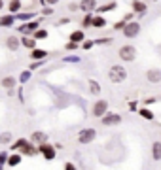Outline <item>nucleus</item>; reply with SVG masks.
<instances>
[{
	"label": "nucleus",
	"mask_w": 161,
	"mask_h": 170,
	"mask_svg": "<svg viewBox=\"0 0 161 170\" xmlns=\"http://www.w3.org/2000/svg\"><path fill=\"white\" fill-rule=\"evenodd\" d=\"M108 77H110L112 83H121V81L127 80V70H125V66H121V65H114L108 70Z\"/></svg>",
	"instance_id": "f257e3e1"
},
{
	"label": "nucleus",
	"mask_w": 161,
	"mask_h": 170,
	"mask_svg": "<svg viewBox=\"0 0 161 170\" xmlns=\"http://www.w3.org/2000/svg\"><path fill=\"white\" fill-rule=\"evenodd\" d=\"M123 30V36L125 38H137L138 36V32H140V23H138V21H127V23H125V27L121 28Z\"/></svg>",
	"instance_id": "f03ea898"
},
{
	"label": "nucleus",
	"mask_w": 161,
	"mask_h": 170,
	"mask_svg": "<svg viewBox=\"0 0 161 170\" xmlns=\"http://www.w3.org/2000/svg\"><path fill=\"white\" fill-rule=\"evenodd\" d=\"M120 59L121 61H125V62H131V61H135L137 59V47L135 46H131V44H127V46H121V49H120Z\"/></svg>",
	"instance_id": "7ed1b4c3"
},
{
	"label": "nucleus",
	"mask_w": 161,
	"mask_h": 170,
	"mask_svg": "<svg viewBox=\"0 0 161 170\" xmlns=\"http://www.w3.org/2000/svg\"><path fill=\"white\" fill-rule=\"evenodd\" d=\"M101 119H102V125H106V127H114V125L121 123V115L120 113H112V112H106Z\"/></svg>",
	"instance_id": "20e7f679"
},
{
	"label": "nucleus",
	"mask_w": 161,
	"mask_h": 170,
	"mask_svg": "<svg viewBox=\"0 0 161 170\" xmlns=\"http://www.w3.org/2000/svg\"><path fill=\"white\" fill-rule=\"evenodd\" d=\"M106 112H108V102L106 100H102V98H101V100H97L93 104V115L95 117H102Z\"/></svg>",
	"instance_id": "39448f33"
},
{
	"label": "nucleus",
	"mask_w": 161,
	"mask_h": 170,
	"mask_svg": "<svg viewBox=\"0 0 161 170\" xmlns=\"http://www.w3.org/2000/svg\"><path fill=\"white\" fill-rule=\"evenodd\" d=\"M95 136H97V131H95V129H83V131L80 132L78 140L82 142V144H89V142L95 140Z\"/></svg>",
	"instance_id": "423d86ee"
},
{
	"label": "nucleus",
	"mask_w": 161,
	"mask_h": 170,
	"mask_svg": "<svg viewBox=\"0 0 161 170\" xmlns=\"http://www.w3.org/2000/svg\"><path fill=\"white\" fill-rule=\"evenodd\" d=\"M40 151H42V155H44V159H47V161L55 159V147L51 144H47V142H42L40 144Z\"/></svg>",
	"instance_id": "0eeeda50"
},
{
	"label": "nucleus",
	"mask_w": 161,
	"mask_h": 170,
	"mask_svg": "<svg viewBox=\"0 0 161 170\" xmlns=\"http://www.w3.org/2000/svg\"><path fill=\"white\" fill-rule=\"evenodd\" d=\"M131 6H133V13H135V15H142V13H146V8H148L142 0H133Z\"/></svg>",
	"instance_id": "6e6552de"
},
{
	"label": "nucleus",
	"mask_w": 161,
	"mask_h": 170,
	"mask_svg": "<svg viewBox=\"0 0 161 170\" xmlns=\"http://www.w3.org/2000/svg\"><path fill=\"white\" fill-rule=\"evenodd\" d=\"M146 77H148V81H152V83H159L161 81V70L159 68H152V70L146 72Z\"/></svg>",
	"instance_id": "1a4fd4ad"
},
{
	"label": "nucleus",
	"mask_w": 161,
	"mask_h": 170,
	"mask_svg": "<svg viewBox=\"0 0 161 170\" xmlns=\"http://www.w3.org/2000/svg\"><path fill=\"white\" fill-rule=\"evenodd\" d=\"M78 6H80V10H82V11L89 13V11H93V10L97 8V0H82Z\"/></svg>",
	"instance_id": "9d476101"
},
{
	"label": "nucleus",
	"mask_w": 161,
	"mask_h": 170,
	"mask_svg": "<svg viewBox=\"0 0 161 170\" xmlns=\"http://www.w3.org/2000/svg\"><path fill=\"white\" fill-rule=\"evenodd\" d=\"M137 113H138L140 117L148 119V121H153V117H156V115H153V112L148 108V106H144V108H138V110H137Z\"/></svg>",
	"instance_id": "9b49d317"
},
{
	"label": "nucleus",
	"mask_w": 161,
	"mask_h": 170,
	"mask_svg": "<svg viewBox=\"0 0 161 170\" xmlns=\"http://www.w3.org/2000/svg\"><path fill=\"white\" fill-rule=\"evenodd\" d=\"M91 27L104 28V27H106V19H104L102 15H93V19H91Z\"/></svg>",
	"instance_id": "f8f14e48"
},
{
	"label": "nucleus",
	"mask_w": 161,
	"mask_h": 170,
	"mask_svg": "<svg viewBox=\"0 0 161 170\" xmlns=\"http://www.w3.org/2000/svg\"><path fill=\"white\" fill-rule=\"evenodd\" d=\"M152 157L153 161H161V142H153L152 144Z\"/></svg>",
	"instance_id": "ddd939ff"
},
{
	"label": "nucleus",
	"mask_w": 161,
	"mask_h": 170,
	"mask_svg": "<svg viewBox=\"0 0 161 170\" xmlns=\"http://www.w3.org/2000/svg\"><path fill=\"white\" fill-rule=\"evenodd\" d=\"M85 40V34H83V30H74L70 34V42H76V44H80V42Z\"/></svg>",
	"instance_id": "4468645a"
},
{
	"label": "nucleus",
	"mask_w": 161,
	"mask_h": 170,
	"mask_svg": "<svg viewBox=\"0 0 161 170\" xmlns=\"http://www.w3.org/2000/svg\"><path fill=\"white\" fill-rule=\"evenodd\" d=\"M116 2H108V4H104V6H99V8H95V10H99V13H104V11H112V10H116Z\"/></svg>",
	"instance_id": "2eb2a0df"
},
{
	"label": "nucleus",
	"mask_w": 161,
	"mask_h": 170,
	"mask_svg": "<svg viewBox=\"0 0 161 170\" xmlns=\"http://www.w3.org/2000/svg\"><path fill=\"white\" fill-rule=\"evenodd\" d=\"M47 140V136L44 132H34L32 134V142H36V144H42V142H46Z\"/></svg>",
	"instance_id": "dca6fc26"
},
{
	"label": "nucleus",
	"mask_w": 161,
	"mask_h": 170,
	"mask_svg": "<svg viewBox=\"0 0 161 170\" xmlns=\"http://www.w3.org/2000/svg\"><path fill=\"white\" fill-rule=\"evenodd\" d=\"M89 91H91L93 95H99V93H101V87H99V83H97L95 80L89 81Z\"/></svg>",
	"instance_id": "f3484780"
},
{
	"label": "nucleus",
	"mask_w": 161,
	"mask_h": 170,
	"mask_svg": "<svg viewBox=\"0 0 161 170\" xmlns=\"http://www.w3.org/2000/svg\"><path fill=\"white\" fill-rule=\"evenodd\" d=\"M91 19H93V13H85V17H83V21H82V27L83 28H87V27H91Z\"/></svg>",
	"instance_id": "a211bd4d"
},
{
	"label": "nucleus",
	"mask_w": 161,
	"mask_h": 170,
	"mask_svg": "<svg viewBox=\"0 0 161 170\" xmlns=\"http://www.w3.org/2000/svg\"><path fill=\"white\" fill-rule=\"evenodd\" d=\"M17 46H19V40H17L15 36H11V38L8 40V47L11 49V51H15V49H17Z\"/></svg>",
	"instance_id": "6ab92c4d"
},
{
	"label": "nucleus",
	"mask_w": 161,
	"mask_h": 170,
	"mask_svg": "<svg viewBox=\"0 0 161 170\" xmlns=\"http://www.w3.org/2000/svg\"><path fill=\"white\" fill-rule=\"evenodd\" d=\"M31 55H32V59H44V57H46L47 53L44 51V49H34V51H32Z\"/></svg>",
	"instance_id": "aec40b11"
},
{
	"label": "nucleus",
	"mask_w": 161,
	"mask_h": 170,
	"mask_svg": "<svg viewBox=\"0 0 161 170\" xmlns=\"http://www.w3.org/2000/svg\"><path fill=\"white\" fill-rule=\"evenodd\" d=\"M13 83H15V80H13V77H4V81H2V85H4V87H8V89L13 87Z\"/></svg>",
	"instance_id": "412c9836"
},
{
	"label": "nucleus",
	"mask_w": 161,
	"mask_h": 170,
	"mask_svg": "<svg viewBox=\"0 0 161 170\" xmlns=\"http://www.w3.org/2000/svg\"><path fill=\"white\" fill-rule=\"evenodd\" d=\"M34 38H38V40L47 38V30H36V32H34Z\"/></svg>",
	"instance_id": "4be33fe9"
},
{
	"label": "nucleus",
	"mask_w": 161,
	"mask_h": 170,
	"mask_svg": "<svg viewBox=\"0 0 161 170\" xmlns=\"http://www.w3.org/2000/svg\"><path fill=\"white\" fill-rule=\"evenodd\" d=\"M19 8H21V4H19V2H17V0H13V2H11V4H10V10H11V11H17V10H19Z\"/></svg>",
	"instance_id": "5701e85b"
},
{
	"label": "nucleus",
	"mask_w": 161,
	"mask_h": 170,
	"mask_svg": "<svg viewBox=\"0 0 161 170\" xmlns=\"http://www.w3.org/2000/svg\"><path fill=\"white\" fill-rule=\"evenodd\" d=\"M125 23H127V21H118V23L114 25V28H116V30H121V28L125 27Z\"/></svg>",
	"instance_id": "b1692460"
},
{
	"label": "nucleus",
	"mask_w": 161,
	"mask_h": 170,
	"mask_svg": "<svg viewBox=\"0 0 161 170\" xmlns=\"http://www.w3.org/2000/svg\"><path fill=\"white\" fill-rule=\"evenodd\" d=\"M66 49L74 51V49H78V44H76V42H68V44H66Z\"/></svg>",
	"instance_id": "393cba45"
},
{
	"label": "nucleus",
	"mask_w": 161,
	"mask_h": 170,
	"mask_svg": "<svg viewBox=\"0 0 161 170\" xmlns=\"http://www.w3.org/2000/svg\"><path fill=\"white\" fill-rule=\"evenodd\" d=\"M0 25H11V17H2L0 19Z\"/></svg>",
	"instance_id": "a878e982"
},
{
	"label": "nucleus",
	"mask_w": 161,
	"mask_h": 170,
	"mask_svg": "<svg viewBox=\"0 0 161 170\" xmlns=\"http://www.w3.org/2000/svg\"><path fill=\"white\" fill-rule=\"evenodd\" d=\"M93 44H95V42L85 40V42H83V49H91V47H93Z\"/></svg>",
	"instance_id": "bb28decb"
},
{
	"label": "nucleus",
	"mask_w": 161,
	"mask_h": 170,
	"mask_svg": "<svg viewBox=\"0 0 161 170\" xmlns=\"http://www.w3.org/2000/svg\"><path fill=\"white\" fill-rule=\"evenodd\" d=\"M23 46H27V47H32V46H34V40H31V38L23 40Z\"/></svg>",
	"instance_id": "cd10ccee"
},
{
	"label": "nucleus",
	"mask_w": 161,
	"mask_h": 170,
	"mask_svg": "<svg viewBox=\"0 0 161 170\" xmlns=\"http://www.w3.org/2000/svg\"><path fill=\"white\" fill-rule=\"evenodd\" d=\"M68 10H70V11H78V10H80V6L76 4V2H72L70 6H68Z\"/></svg>",
	"instance_id": "c85d7f7f"
},
{
	"label": "nucleus",
	"mask_w": 161,
	"mask_h": 170,
	"mask_svg": "<svg viewBox=\"0 0 161 170\" xmlns=\"http://www.w3.org/2000/svg\"><path fill=\"white\" fill-rule=\"evenodd\" d=\"M17 162H19V155H13L10 159V165H17Z\"/></svg>",
	"instance_id": "c756f323"
},
{
	"label": "nucleus",
	"mask_w": 161,
	"mask_h": 170,
	"mask_svg": "<svg viewBox=\"0 0 161 170\" xmlns=\"http://www.w3.org/2000/svg\"><path fill=\"white\" fill-rule=\"evenodd\" d=\"M144 104H146V106H150V104H156V98H153V96H152V98H146V102H144Z\"/></svg>",
	"instance_id": "7c9ffc66"
},
{
	"label": "nucleus",
	"mask_w": 161,
	"mask_h": 170,
	"mask_svg": "<svg viewBox=\"0 0 161 170\" xmlns=\"http://www.w3.org/2000/svg\"><path fill=\"white\" fill-rule=\"evenodd\" d=\"M129 110L131 112H137V102H129Z\"/></svg>",
	"instance_id": "2f4dec72"
},
{
	"label": "nucleus",
	"mask_w": 161,
	"mask_h": 170,
	"mask_svg": "<svg viewBox=\"0 0 161 170\" xmlns=\"http://www.w3.org/2000/svg\"><path fill=\"white\" fill-rule=\"evenodd\" d=\"M133 17H135V13H127V15H125V17H123V21H131Z\"/></svg>",
	"instance_id": "473e14b6"
},
{
	"label": "nucleus",
	"mask_w": 161,
	"mask_h": 170,
	"mask_svg": "<svg viewBox=\"0 0 161 170\" xmlns=\"http://www.w3.org/2000/svg\"><path fill=\"white\" fill-rule=\"evenodd\" d=\"M65 168H66V170H74V168H76V166H74V165H72V162H66V165H65Z\"/></svg>",
	"instance_id": "72a5a7b5"
},
{
	"label": "nucleus",
	"mask_w": 161,
	"mask_h": 170,
	"mask_svg": "<svg viewBox=\"0 0 161 170\" xmlns=\"http://www.w3.org/2000/svg\"><path fill=\"white\" fill-rule=\"evenodd\" d=\"M0 140H2V142H4V140H10V134H2V136H0Z\"/></svg>",
	"instance_id": "f704fd0d"
},
{
	"label": "nucleus",
	"mask_w": 161,
	"mask_h": 170,
	"mask_svg": "<svg viewBox=\"0 0 161 170\" xmlns=\"http://www.w3.org/2000/svg\"><path fill=\"white\" fill-rule=\"evenodd\" d=\"M46 2H47V4H57L59 0H46Z\"/></svg>",
	"instance_id": "c9c22d12"
},
{
	"label": "nucleus",
	"mask_w": 161,
	"mask_h": 170,
	"mask_svg": "<svg viewBox=\"0 0 161 170\" xmlns=\"http://www.w3.org/2000/svg\"><path fill=\"white\" fill-rule=\"evenodd\" d=\"M4 8V0H0V10H2Z\"/></svg>",
	"instance_id": "e433bc0d"
}]
</instances>
